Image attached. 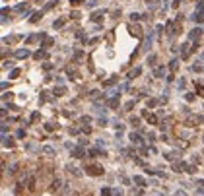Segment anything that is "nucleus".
I'll return each mask as SVG.
<instances>
[{"label": "nucleus", "mask_w": 204, "mask_h": 196, "mask_svg": "<svg viewBox=\"0 0 204 196\" xmlns=\"http://www.w3.org/2000/svg\"><path fill=\"white\" fill-rule=\"evenodd\" d=\"M86 171H88L89 175H93V177H99V175H103V173H105V169H103L101 165H88V167H86Z\"/></svg>", "instance_id": "1"}, {"label": "nucleus", "mask_w": 204, "mask_h": 196, "mask_svg": "<svg viewBox=\"0 0 204 196\" xmlns=\"http://www.w3.org/2000/svg\"><path fill=\"white\" fill-rule=\"evenodd\" d=\"M195 49H196V45H195V47H190L189 43H185V45L181 47V56H183V58H189L190 51H195Z\"/></svg>", "instance_id": "2"}, {"label": "nucleus", "mask_w": 204, "mask_h": 196, "mask_svg": "<svg viewBox=\"0 0 204 196\" xmlns=\"http://www.w3.org/2000/svg\"><path fill=\"white\" fill-rule=\"evenodd\" d=\"M142 115H144L146 118H148V122H150V124H158V122H159L158 115H154V113H148V111H144Z\"/></svg>", "instance_id": "3"}, {"label": "nucleus", "mask_w": 204, "mask_h": 196, "mask_svg": "<svg viewBox=\"0 0 204 196\" xmlns=\"http://www.w3.org/2000/svg\"><path fill=\"white\" fill-rule=\"evenodd\" d=\"M200 33H202V29H200V27H195L192 31L189 33V39H190V41H196V39L200 37Z\"/></svg>", "instance_id": "4"}, {"label": "nucleus", "mask_w": 204, "mask_h": 196, "mask_svg": "<svg viewBox=\"0 0 204 196\" xmlns=\"http://www.w3.org/2000/svg\"><path fill=\"white\" fill-rule=\"evenodd\" d=\"M29 55H31V52H29L27 49H18V51H16V58H27Z\"/></svg>", "instance_id": "5"}, {"label": "nucleus", "mask_w": 204, "mask_h": 196, "mask_svg": "<svg viewBox=\"0 0 204 196\" xmlns=\"http://www.w3.org/2000/svg\"><path fill=\"white\" fill-rule=\"evenodd\" d=\"M128 29H130V35H134V37H138V39L142 37V29H140L138 25H134V27H132V25H130Z\"/></svg>", "instance_id": "6"}, {"label": "nucleus", "mask_w": 204, "mask_h": 196, "mask_svg": "<svg viewBox=\"0 0 204 196\" xmlns=\"http://www.w3.org/2000/svg\"><path fill=\"white\" fill-rule=\"evenodd\" d=\"M53 45H55V39H53V37H45V39H43V45H41V47H43V49H49V47H53Z\"/></svg>", "instance_id": "7"}, {"label": "nucleus", "mask_w": 204, "mask_h": 196, "mask_svg": "<svg viewBox=\"0 0 204 196\" xmlns=\"http://www.w3.org/2000/svg\"><path fill=\"white\" fill-rule=\"evenodd\" d=\"M132 181H134L138 187H146V179L140 177V175H134V177H132Z\"/></svg>", "instance_id": "8"}, {"label": "nucleus", "mask_w": 204, "mask_h": 196, "mask_svg": "<svg viewBox=\"0 0 204 196\" xmlns=\"http://www.w3.org/2000/svg\"><path fill=\"white\" fill-rule=\"evenodd\" d=\"M190 18H192V22H196V24H202L204 22V14H200V12H195Z\"/></svg>", "instance_id": "9"}, {"label": "nucleus", "mask_w": 204, "mask_h": 196, "mask_svg": "<svg viewBox=\"0 0 204 196\" xmlns=\"http://www.w3.org/2000/svg\"><path fill=\"white\" fill-rule=\"evenodd\" d=\"M43 18V12H35V14L31 16V18H29V22H31V24H37L39 19Z\"/></svg>", "instance_id": "10"}, {"label": "nucleus", "mask_w": 204, "mask_h": 196, "mask_svg": "<svg viewBox=\"0 0 204 196\" xmlns=\"http://www.w3.org/2000/svg\"><path fill=\"white\" fill-rule=\"evenodd\" d=\"M109 107H113V109L119 107V95H113V97L109 99Z\"/></svg>", "instance_id": "11"}, {"label": "nucleus", "mask_w": 204, "mask_h": 196, "mask_svg": "<svg viewBox=\"0 0 204 196\" xmlns=\"http://www.w3.org/2000/svg\"><path fill=\"white\" fill-rule=\"evenodd\" d=\"M130 140H132V144H136V146H142V138H140L138 134H130Z\"/></svg>", "instance_id": "12"}, {"label": "nucleus", "mask_w": 204, "mask_h": 196, "mask_svg": "<svg viewBox=\"0 0 204 196\" xmlns=\"http://www.w3.org/2000/svg\"><path fill=\"white\" fill-rule=\"evenodd\" d=\"M64 24H66V18H61V19H56L55 24H53V27H55V29H61Z\"/></svg>", "instance_id": "13"}, {"label": "nucleus", "mask_w": 204, "mask_h": 196, "mask_svg": "<svg viewBox=\"0 0 204 196\" xmlns=\"http://www.w3.org/2000/svg\"><path fill=\"white\" fill-rule=\"evenodd\" d=\"M58 188H61V181H58V179H55V181L51 182V192H56Z\"/></svg>", "instance_id": "14"}, {"label": "nucleus", "mask_w": 204, "mask_h": 196, "mask_svg": "<svg viewBox=\"0 0 204 196\" xmlns=\"http://www.w3.org/2000/svg\"><path fill=\"white\" fill-rule=\"evenodd\" d=\"M33 188H35V177L29 175V179H27V190H33Z\"/></svg>", "instance_id": "15"}, {"label": "nucleus", "mask_w": 204, "mask_h": 196, "mask_svg": "<svg viewBox=\"0 0 204 196\" xmlns=\"http://www.w3.org/2000/svg\"><path fill=\"white\" fill-rule=\"evenodd\" d=\"M142 74V68H134V70L128 74V80H132V78H136V76H140Z\"/></svg>", "instance_id": "16"}, {"label": "nucleus", "mask_w": 204, "mask_h": 196, "mask_svg": "<svg viewBox=\"0 0 204 196\" xmlns=\"http://www.w3.org/2000/svg\"><path fill=\"white\" fill-rule=\"evenodd\" d=\"M154 74H156V78H161V76L165 74V68H163V66H158V68H156V72H154Z\"/></svg>", "instance_id": "17"}, {"label": "nucleus", "mask_w": 204, "mask_h": 196, "mask_svg": "<svg viewBox=\"0 0 204 196\" xmlns=\"http://www.w3.org/2000/svg\"><path fill=\"white\" fill-rule=\"evenodd\" d=\"M103 14H105V12H103V10H101V12H93V16H92V19H93V22H99V19H101V18H103Z\"/></svg>", "instance_id": "18"}, {"label": "nucleus", "mask_w": 204, "mask_h": 196, "mask_svg": "<svg viewBox=\"0 0 204 196\" xmlns=\"http://www.w3.org/2000/svg\"><path fill=\"white\" fill-rule=\"evenodd\" d=\"M101 196H113V190L109 187H101Z\"/></svg>", "instance_id": "19"}, {"label": "nucleus", "mask_w": 204, "mask_h": 196, "mask_svg": "<svg viewBox=\"0 0 204 196\" xmlns=\"http://www.w3.org/2000/svg\"><path fill=\"white\" fill-rule=\"evenodd\" d=\"M177 66H179V60H177V58H173V60L169 62V70L175 72V70H177Z\"/></svg>", "instance_id": "20"}, {"label": "nucleus", "mask_w": 204, "mask_h": 196, "mask_svg": "<svg viewBox=\"0 0 204 196\" xmlns=\"http://www.w3.org/2000/svg\"><path fill=\"white\" fill-rule=\"evenodd\" d=\"M99 154L105 155V151H103V149H89V155H92V157H97Z\"/></svg>", "instance_id": "21"}, {"label": "nucleus", "mask_w": 204, "mask_h": 196, "mask_svg": "<svg viewBox=\"0 0 204 196\" xmlns=\"http://www.w3.org/2000/svg\"><path fill=\"white\" fill-rule=\"evenodd\" d=\"M2 144L8 146V148H12V146H14V142H12V138H6V136H2Z\"/></svg>", "instance_id": "22"}, {"label": "nucleus", "mask_w": 204, "mask_h": 196, "mask_svg": "<svg viewBox=\"0 0 204 196\" xmlns=\"http://www.w3.org/2000/svg\"><path fill=\"white\" fill-rule=\"evenodd\" d=\"M72 155H74V157H84V149L82 148H76L74 151H72Z\"/></svg>", "instance_id": "23"}, {"label": "nucleus", "mask_w": 204, "mask_h": 196, "mask_svg": "<svg viewBox=\"0 0 204 196\" xmlns=\"http://www.w3.org/2000/svg\"><path fill=\"white\" fill-rule=\"evenodd\" d=\"M190 70L192 72H204V66L202 64H195V66H190Z\"/></svg>", "instance_id": "24"}, {"label": "nucleus", "mask_w": 204, "mask_h": 196, "mask_svg": "<svg viewBox=\"0 0 204 196\" xmlns=\"http://www.w3.org/2000/svg\"><path fill=\"white\" fill-rule=\"evenodd\" d=\"M33 56H35L37 60H39V58H47V52H45V51H37V52H35Z\"/></svg>", "instance_id": "25"}, {"label": "nucleus", "mask_w": 204, "mask_h": 196, "mask_svg": "<svg viewBox=\"0 0 204 196\" xmlns=\"http://www.w3.org/2000/svg\"><path fill=\"white\" fill-rule=\"evenodd\" d=\"M167 33H169V35H173V33H175V25H173V22H169V24H167Z\"/></svg>", "instance_id": "26"}, {"label": "nucleus", "mask_w": 204, "mask_h": 196, "mask_svg": "<svg viewBox=\"0 0 204 196\" xmlns=\"http://www.w3.org/2000/svg\"><path fill=\"white\" fill-rule=\"evenodd\" d=\"M140 18H144L142 14H136V12H132V14H130V19H132V22H138Z\"/></svg>", "instance_id": "27"}, {"label": "nucleus", "mask_w": 204, "mask_h": 196, "mask_svg": "<svg viewBox=\"0 0 204 196\" xmlns=\"http://www.w3.org/2000/svg\"><path fill=\"white\" fill-rule=\"evenodd\" d=\"M43 151H45V154H49V155H53V154H55V148H51V146H45V148H43Z\"/></svg>", "instance_id": "28"}, {"label": "nucleus", "mask_w": 204, "mask_h": 196, "mask_svg": "<svg viewBox=\"0 0 204 196\" xmlns=\"http://www.w3.org/2000/svg\"><path fill=\"white\" fill-rule=\"evenodd\" d=\"M68 171L72 173L74 177H80V175H82V173H80V171H78V169H76V167H68Z\"/></svg>", "instance_id": "29"}, {"label": "nucleus", "mask_w": 204, "mask_h": 196, "mask_svg": "<svg viewBox=\"0 0 204 196\" xmlns=\"http://www.w3.org/2000/svg\"><path fill=\"white\" fill-rule=\"evenodd\" d=\"M64 91H66V89L62 88V85H61V88H55V95H64Z\"/></svg>", "instance_id": "30"}, {"label": "nucleus", "mask_w": 204, "mask_h": 196, "mask_svg": "<svg viewBox=\"0 0 204 196\" xmlns=\"http://www.w3.org/2000/svg\"><path fill=\"white\" fill-rule=\"evenodd\" d=\"M196 12H200V14H204V0L196 4Z\"/></svg>", "instance_id": "31"}, {"label": "nucleus", "mask_w": 204, "mask_h": 196, "mask_svg": "<svg viewBox=\"0 0 204 196\" xmlns=\"http://www.w3.org/2000/svg\"><path fill=\"white\" fill-rule=\"evenodd\" d=\"M18 76H19V70H18V68H14V70L10 72V78H18Z\"/></svg>", "instance_id": "32"}, {"label": "nucleus", "mask_w": 204, "mask_h": 196, "mask_svg": "<svg viewBox=\"0 0 204 196\" xmlns=\"http://www.w3.org/2000/svg\"><path fill=\"white\" fill-rule=\"evenodd\" d=\"M55 6H56V0H51V2L45 6V10H51V8H55Z\"/></svg>", "instance_id": "33"}, {"label": "nucleus", "mask_w": 204, "mask_h": 196, "mask_svg": "<svg viewBox=\"0 0 204 196\" xmlns=\"http://www.w3.org/2000/svg\"><path fill=\"white\" fill-rule=\"evenodd\" d=\"M132 107H134V101H128V103L125 105V111H130Z\"/></svg>", "instance_id": "34"}, {"label": "nucleus", "mask_w": 204, "mask_h": 196, "mask_svg": "<svg viewBox=\"0 0 204 196\" xmlns=\"http://www.w3.org/2000/svg\"><path fill=\"white\" fill-rule=\"evenodd\" d=\"M113 196H123V190L121 188H115V190H113Z\"/></svg>", "instance_id": "35"}, {"label": "nucleus", "mask_w": 204, "mask_h": 196, "mask_svg": "<svg viewBox=\"0 0 204 196\" xmlns=\"http://www.w3.org/2000/svg\"><path fill=\"white\" fill-rule=\"evenodd\" d=\"M156 105H158V101H156V99H150V101H148V107H156Z\"/></svg>", "instance_id": "36"}, {"label": "nucleus", "mask_w": 204, "mask_h": 196, "mask_svg": "<svg viewBox=\"0 0 204 196\" xmlns=\"http://www.w3.org/2000/svg\"><path fill=\"white\" fill-rule=\"evenodd\" d=\"M74 58H76V60H82V58H84V55H82V52H76V55H74Z\"/></svg>", "instance_id": "37"}, {"label": "nucleus", "mask_w": 204, "mask_h": 196, "mask_svg": "<svg viewBox=\"0 0 204 196\" xmlns=\"http://www.w3.org/2000/svg\"><path fill=\"white\" fill-rule=\"evenodd\" d=\"M70 18H74V19H78V18H80V14H78V12H70Z\"/></svg>", "instance_id": "38"}, {"label": "nucleus", "mask_w": 204, "mask_h": 196, "mask_svg": "<svg viewBox=\"0 0 204 196\" xmlns=\"http://www.w3.org/2000/svg\"><path fill=\"white\" fill-rule=\"evenodd\" d=\"M80 121H82V122H84V124H88V122H89V121H92V118H89V117H82V118H80Z\"/></svg>", "instance_id": "39"}, {"label": "nucleus", "mask_w": 204, "mask_h": 196, "mask_svg": "<svg viewBox=\"0 0 204 196\" xmlns=\"http://www.w3.org/2000/svg\"><path fill=\"white\" fill-rule=\"evenodd\" d=\"M16 136H18V138H25V132H23V130H18V134H16Z\"/></svg>", "instance_id": "40"}, {"label": "nucleus", "mask_w": 204, "mask_h": 196, "mask_svg": "<svg viewBox=\"0 0 204 196\" xmlns=\"http://www.w3.org/2000/svg\"><path fill=\"white\" fill-rule=\"evenodd\" d=\"M115 82H117L115 78H113V80H107V82H105V85H113V84H115Z\"/></svg>", "instance_id": "41"}, {"label": "nucleus", "mask_w": 204, "mask_h": 196, "mask_svg": "<svg viewBox=\"0 0 204 196\" xmlns=\"http://www.w3.org/2000/svg\"><path fill=\"white\" fill-rule=\"evenodd\" d=\"M33 41H37V35H31V37L27 39V43H33Z\"/></svg>", "instance_id": "42"}, {"label": "nucleus", "mask_w": 204, "mask_h": 196, "mask_svg": "<svg viewBox=\"0 0 204 196\" xmlns=\"http://www.w3.org/2000/svg\"><path fill=\"white\" fill-rule=\"evenodd\" d=\"M138 122H140L138 118H132V121H130V124H132V126H138Z\"/></svg>", "instance_id": "43"}, {"label": "nucleus", "mask_w": 204, "mask_h": 196, "mask_svg": "<svg viewBox=\"0 0 204 196\" xmlns=\"http://www.w3.org/2000/svg\"><path fill=\"white\" fill-rule=\"evenodd\" d=\"M23 8H25V4H18V6H16V10H18V12H22Z\"/></svg>", "instance_id": "44"}, {"label": "nucleus", "mask_w": 204, "mask_h": 196, "mask_svg": "<svg viewBox=\"0 0 204 196\" xmlns=\"http://www.w3.org/2000/svg\"><path fill=\"white\" fill-rule=\"evenodd\" d=\"M179 2H181V0H175V2H173L171 6H173V8H179Z\"/></svg>", "instance_id": "45"}, {"label": "nucleus", "mask_w": 204, "mask_h": 196, "mask_svg": "<svg viewBox=\"0 0 204 196\" xmlns=\"http://www.w3.org/2000/svg\"><path fill=\"white\" fill-rule=\"evenodd\" d=\"M82 0H70V4H80Z\"/></svg>", "instance_id": "46"}, {"label": "nucleus", "mask_w": 204, "mask_h": 196, "mask_svg": "<svg viewBox=\"0 0 204 196\" xmlns=\"http://www.w3.org/2000/svg\"><path fill=\"white\" fill-rule=\"evenodd\" d=\"M175 196H187V194H185V192H179V190H177V192H175Z\"/></svg>", "instance_id": "47"}, {"label": "nucleus", "mask_w": 204, "mask_h": 196, "mask_svg": "<svg viewBox=\"0 0 204 196\" xmlns=\"http://www.w3.org/2000/svg\"><path fill=\"white\" fill-rule=\"evenodd\" d=\"M198 185H200V187H204V179H200V181H198Z\"/></svg>", "instance_id": "48"}, {"label": "nucleus", "mask_w": 204, "mask_h": 196, "mask_svg": "<svg viewBox=\"0 0 204 196\" xmlns=\"http://www.w3.org/2000/svg\"><path fill=\"white\" fill-rule=\"evenodd\" d=\"M202 60H204V52H202Z\"/></svg>", "instance_id": "49"}]
</instances>
